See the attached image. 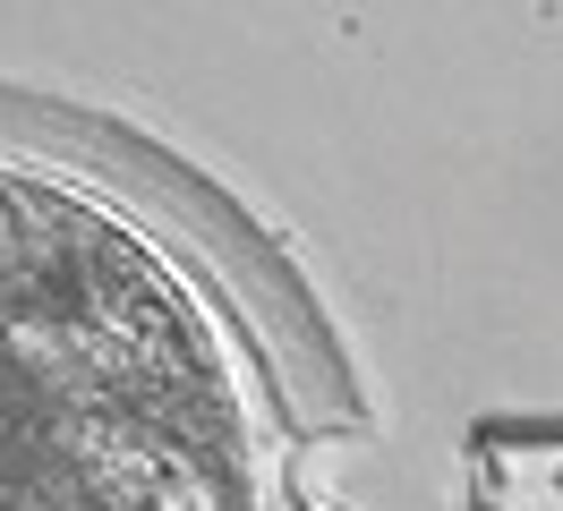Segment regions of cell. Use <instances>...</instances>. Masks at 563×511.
<instances>
[{
  "mask_svg": "<svg viewBox=\"0 0 563 511\" xmlns=\"http://www.w3.org/2000/svg\"><path fill=\"white\" fill-rule=\"evenodd\" d=\"M504 495L512 503H529V495L563 503V460H504Z\"/></svg>",
  "mask_w": 563,
  "mask_h": 511,
  "instance_id": "1",
  "label": "cell"
}]
</instances>
